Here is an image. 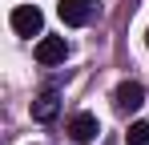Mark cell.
<instances>
[{"label":"cell","instance_id":"1","mask_svg":"<svg viewBox=\"0 0 149 145\" xmlns=\"http://www.w3.org/2000/svg\"><path fill=\"white\" fill-rule=\"evenodd\" d=\"M56 12H61V20H65V24L81 28V24H89V20L101 12V4H97V0H61Z\"/></svg>","mask_w":149,"mask_h":145},{"label":"cell","instance_id":"3","mask_svg":"<svg viewBox=\"0 0 149 145\" xmlns=\"http://www.w3.org/2000/svg\"><path fill=\"white\" fill-rule=\"evenodd\" d=\"M65 56H69L65 36H40L36 40V61L40 65H65Z\"/></svg>","mask_w":149,"mask_h":145},{"label":"cell","instance_id":"2","mask_svg":"<svg viewBox=\"0 0 149 145\" xmlns=\"http://www.w3.org/2000/svg\"><path fill=\"white\" fill-rule=\"evenodd\" d=\"M12 28H16L20 36H40L45 12H40L36 4H20V8H12Z\"/></svg>","mask_w":149,"mask_h":145},{"label":"cell","instance_id":"6","mask_svg":"<svg viewBox=\"0 0 149 145\" xmlns=\"http://www.w3.org/2000/svg\"><path fill=\"white\" fill-rule=\"evenodd\" d=\"M61 113V97H56V89H45V93L32 101V117L36 121H52Z\"/></svg>","mask_w":149,"mask_h":145},{"label":"cell","instance_id":"4","mask_svg":"<svg viewBox=\"0 0 149 145\" xmlns=\"http://www.w3.org/2000/svg\"><path fill=\"white\" fill-rule=\"evenodd\" d=\"M113 105H117L121 113H133V109H141V105H145V89H141L137 81H121V85H117V93H113Z\"/></svg>","mask_w":149,"mask_h":145},{"label":"cell","instance_id":"8","mask_svg":"<svg viewBox=\"0 0 149 145\" xmlns=\"http://www.w3.org/2000/svg\"><path fill=\"white\" fill-rule=\"evenodd\" d=\"M145 45H149V32H145Z\"/></svg>","mask_w":149,"mask_h":145},{"label":"cell","instance_id":"5","mask_svg":"<svg viewBox=\"0 0 149 145\" xmlns=\"http://www.w3.org/2000/svg\"><path fill=\"white\" fill-rule=\"evenodd\" d=\"M97 133H101V125H97L93 113H77V117L69 121V137H73V141H93Z\"/></svg>","mask_w":149,"mask_h":145},{"label":"cell","instance_id":"7","mask_svg":"<svg viewBox=\"0 0 149 145\" xmlns=\"http://www.w3.org/2000/svg\"><path fill=\"white\" fill-rule=\"evenodd\" d=\"M125 141L129 145H149V121H133L129 133H125Z\"/></svg>","mask_w":149,"mask_h":145}]
</instances>
